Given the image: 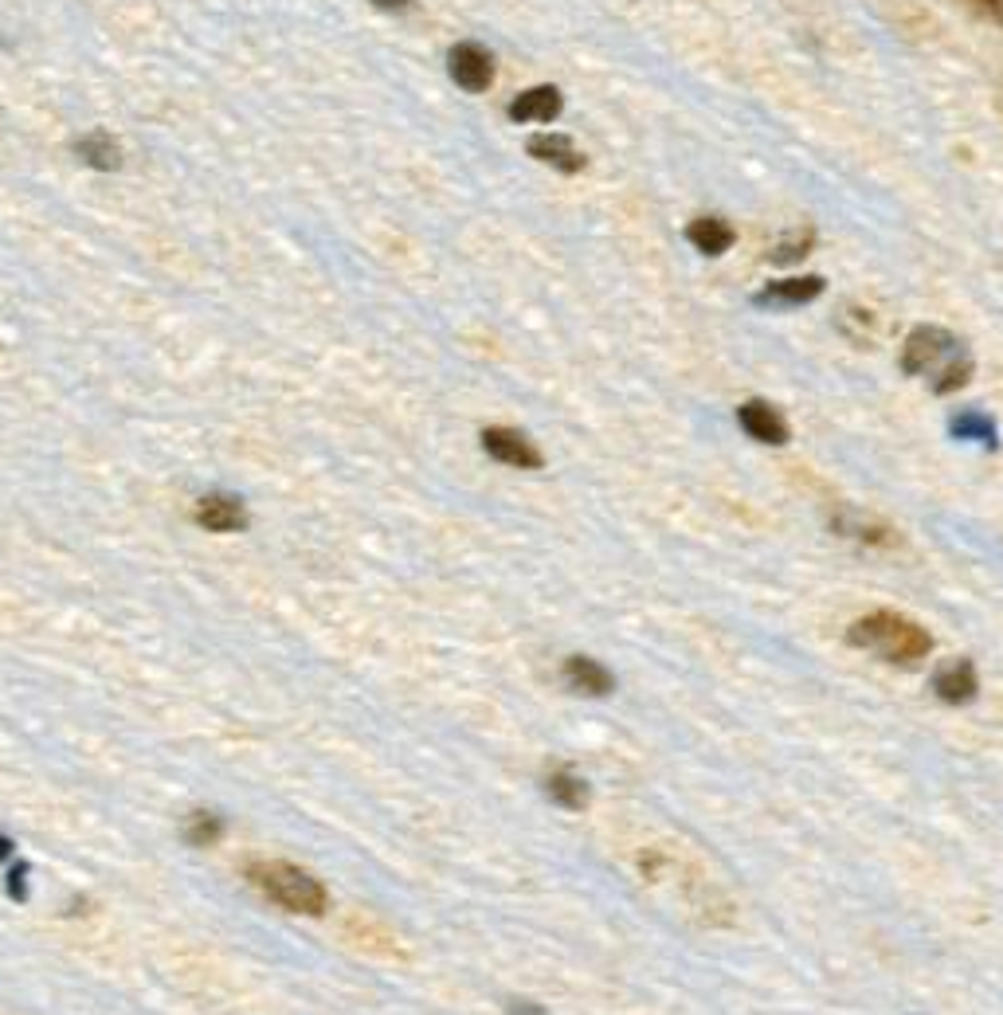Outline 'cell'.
Wrapping results in <instances>:
<instances>
[{"mask_svg":"<svg viewBox=\"0 0 1003 1015\" xmlns=\"http://www.w3.org/2000/svg\"><path fill=\"white\" fill-rule=\"evenodd\" d=\"M847 639H851L855 648L874 651L878 659H886V663H897V666L922 663L933 651L929 631L902 620L894 611H870V616H862V620L847 631Z\"/></svg>","mask_w":1003,"mask_h":1015,"instance_id":"1","label":"cell"},{"mask_svg":"<svg viewBox=\"0 0 1003 1015\" xmlns=\"http://www.w3.org/2000/svg\"><path fill=\"white\" fill-rule=\"evenodd\" d=\"M247 879L255 882L260 894H267L275 906L290 909V914L302 917H322L330 906V894L310 871L302 867H290L283 859H260V863H247Z\"/></svg>","mask_w":1003,"mask_h":1015,"instance_id":"2","label":"cell"},{"mask_svg":"<svg viewBox=\"0 0 1003 1015\" xmlns=\"http://www.w3.org/2000/svg\"><path fill=\"white\" fill-rule=\"evenodd\" d=\"M960 357H968V353L949 330H940V326H917L902 345V373H910V377H929V385H933V380H937L949 365H957Z\"/></svg>","mask_w":1003,"mask_h":1015,"instance_id":"3","label":"cell"},{"mask_svg":"<svg viewBox=\"0 0 1003 1015\" xmlns=\"http://www.w3.org/2000/svg\"><path fill=\"white\" fill-rule=\"evenodd\" d=\"M448 71H451V79H455L459 87L471 90V95H478V90L491 87L494 59H491V52H486V47L459 44V47H451V55H448Z\"/></svg>","mask_w":1003,"mask_h":1015,"instance_id":"4","label":"cell"},{"mask_svg":"<svg viewBox=\"0 0 1003 1015\" xmlns=\"http://www.w3.org/2000/svg\"><path fill=\"white\" fill-rule=\"evenodd\" d=\"M483 448H486V455H494L498 463H506V467H521V471L541 467V451L521 432H514V428H486Z\"/></svg>","mask_w":1003,"mask_h":1015,"instance_id":"5","label":"cell"},{"mask_svg":"<svg viewBox=\"0 0 1003 1015\" xmlns=\"http://www.w3.org/2000/svg\"><path fill=\"white\" fill-rule=\"evenodd\" d=\"M827 283L819 275H792V279H776L757 295V306L764 310H784V306H804L812 298L824 295Z\"/></svg>","mask_w":1003,"mask_h":1015,"instance_id":"6","label":"cell"},{"mask_svg":"<svg viewBox=\"0 0 1003 1015\" xmlns=\"http://www.w3.org/2000/svg\"><path fill=\"white\" fill-rule=\"evenodd\" d=\"M564 683H569V691L584 694V698H604V694L616 691V678H611L608 666H600L588 655L564 659Z\"/></svg>","mask_w":1003,"mask_h":1015,"instance_id":"7","label":"cell"},{"mask_svg":"<svg viewBox=\"0 0 1003 1015\" xmlns=\"http://www.w3.org/2000/svg\"><path fill=\"white\" fill-rule=\"evenodd\" d=\"M737 420H741L745 435H752L757 443H772V448H776V443L789 440V423H784V416H780L769 400H749V405H741Z\"/></svg>","mask_w":1003,"mask_h":1015,"instance_id":"8","label":"cell"},{"mask_svg":"<svg viewBox=\"0 0 1003 1015\" xmlns=\"http://www.w3.org/2000/svg\"><path fill=\"white\" fill-rule=\"evenodd\" d=\"M197 521L212 533H235L247 530V510L232 495H205L197 503Z\"/></svg>","mask_w":1003,"mask_h":1015,"instance_id":"9","label":"cell"},{"mask_svg":"<svg viewBox=\"0 0 1003 1015\" xmlns=\"http://www.w3.org/2000/svg\"><path fill=\"white\" fill-rule=\"evenodd\" d=\"M526 150H529V157H538V162L553 165V169H561V173H581L584 169V153L576 150L569 137H561V134L529 137Z\"/></svg>","mask_w":1003,"mask_h":1015,"instance_id":"10","label":"cell"},{"mask_svg":"<svg viewBox=\"0 0 1003 1015\" xmlns=\"http://www.w3.org/2000/svg\"><path fill=\"white\" fill-rule=\"evenodd\" d=\"M933 691H937V698L949 702V706H965V702L977 698V671H972V663L957 659V663L940 666L937 678H933Z\"/></svg>","mask_w":1003,"mask_h":1015,"instance_id":"11","label":"cell"},{"mask_svg":"<svg viewBox=\"0 0 1003 1015\" xmlns=\"http://www.w3.org/2000/svg\"><path fill=\"white\" fill-rule=\"evenodd\" d=\"M561 90L556 87H529L526 95L510 102V118L514 122H553L561 114Z\"/></svg>","mask_w":1003,"mask_h":1015,"instance_id":"12","label":"cell"},{"mask_svg":"<svg viewBox=\"0 0 1003 1015\" xmlns=\"http://www.w3.org/2000/svg\"><path fill=\"white\" fill-rule=\"evenodd\" d=\"M835 530L847 533V538H859L862 545H897V533L890 530L886 521L867 518V514H855V510L835 514Z\"/></svg>","mask_w":1003,"mask_h":1015,"instance_id":"13","label":"cell"},{"mask_svg":"<svg viewBox=\"0 0 1003 1015\" xmlns=\"http://www.w3.org/2000/svg\"><path fill=\"white\" fill-rule=\"evenodd\" d=\"M686 240L694 243V247H698L702 255H721V252H729V247H734L737 232L726 224V220H717V217H698V220H690V228H686Z\"/></svg>","mask_w":1003,"mask_h":1015,"instance_id":"14","label":"cell"},{"mask_svg":"<svg viewBox=\"0 0 1003 1015\" xmlns=\"http://www.w3.org/2000/svg\"><path fill=\"white\" fill-rule=\"evenodd\" d=\"M545 792L549 799H556L561 808H584L588 804V784L573 773V769H553L545 776Z\"/></svg>","mask_w":1003,"mask_h":1015,"instance_id":"15","label":"cell"},{"mask_svg":"<svg viewBox=\"0 0 1003 1015\" xmlns=\"http://www.w3.org/2000/svg\"><path fill=\"white\" fill-rule=\"evenodd\" d=\"M75 153H79L87 165H95V169H118V165H122V145L110 134H102V130L82 137V142L75 145Z\"/></svg>","mask_w":1003,"mask_h":1015,"instance_id":"16","label":"cell"},{"mask_svg":"<svg viewBox=\"0 0 1003 1015\" xmlns=\"http://www.w3.org/2000/svg\"><path fill=\"white\" fill-rule=\"evenodd\" d=\"M220 836H224V819L216 816V812L197 808L192 816L185 819V839H188L192 847H212Z\"/></svg>","mask_w":1003,"mask_h":1015,"instance_id":"17","label":"cell"},{"mask_svg":"<svg viewBox=\"0 0 1003 1015\" xmlns=\"http://www.w3.org/2000/svg\"><path fill=\"white\" fill-rule=\"evenodd\" d=\"M812 247H815V232H812V228H796V232L784 235V240H780L776 247H772L769 260L784 267V263H800L807 252H812Z\"/></svg>","mask_w":1003,"mask_h":1015,"instance_id":"18","label":"cell"},{"mask_svg":"<svg viewBox=\"0 0 1003 1015\" xmlns=\"http://www.w3.org/2000/svg\"><path fill=\"white\" fill-rule=\"evenodd\" d=\"M874 318L862 310V306H847L839 315V330H847V338H855V342H867L870 333H874Z\"/></svg>","mask_w":1003,"mask_h":1015,"instance_id":"19","label":"cell"},{"mask_svg":"<svg viewBox=\"0 0 1003 1015\" xmlns=\"http://www.w3.org/2000/svg\"><path fill=\"white\" fill-rule=\"evenodd\" d=\"M952 432L965 435V440H972V435H977V440L992 443L995 428H992V420H988V416H957V420H952Z\"/></svg>","mask_w":1003,"mask_h":1015,"instance_id":"20","label":"cell"},{"mask_svg":"<svg viewBox=\"0 0 1003 1015\" xmlns=\"http://www.w3.org/2000/svg\"><path fill=\"white\" fill-rule=\"evenodd\" d=\"M972 9L980 12V16H988V20H995V24H1003V0H968Z\"/></svg>","mask_w":1003,"mask_h":1015,"instance_id":"21","label":"cell"},{"mask_svg":"<svg viewBox=\"0 0 1003 1015\" xmlns=\"http://www.w3.org/2000/svg\"><path fill=\"white\" fill-rule=\"evenodd\" d=\"M510 1015H545L538 1004H526V1000H518V1004H510Z\"/></svg>","mask_w":1003,"mask_h":1015,"instance_id":"22","label":"cell"},{"mask_svg":"<svg viewBox=\"0 0 1003 1015\" xmlns=\"http://www.w3.org/2000/svg\"><path fill=\"white\" fill-rule=\"evenodd\" d=\"M376 9H385V12H400V9H408L412 0H373Z\"/></svg>","mask_w":1003,"mask_h":1015,"instance_id":"23","label":"cell"},{"mask_svg":"<svg viewBox=\"0 0 1003 1015\" xmlns=\"http://www.w3.org/2000/svg\"><path fill=\"white\" fill-rule=\"evenodd\" d=\"M9 851H12V843H9V839H4V836H0V859H4V854H9Z\"/></svg>","mask_w":1003,"mask_h":1015,"instance_id":"24","label":"cell"}]
</instances>
